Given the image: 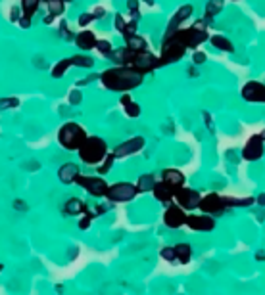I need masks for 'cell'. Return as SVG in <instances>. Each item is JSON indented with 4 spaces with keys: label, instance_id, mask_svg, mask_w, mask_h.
<instances>
[{
    "label": "cell",
    "instance_id": "4dcf8cb0",
    "mask_svg": "<svg viewBox=\"0 0 265 295\" xmlns=\"http://www.w3.org/2000/svg\"><path fill=\"white\" fill-rule=\"evenodd\" d=\"M114 161H115L114 153H108V155H106V159L98 165V174H108V172L112 171V167H114Z\"/></svg>",
    "mask_w": 265,
    "mask_h": 295
},
{
    "label": "cell",
    "instance_id": "44dd1931",
    "mask_svg": "<svg viewBox=\"0 0 265 295\" xmlns=\"http://www.w3.org/2000/svg\"><path fill=\"white\" fill-rule=\"evenodd\" d=\"M121 108H123V113H125L129 119H137L140 115V106L137 102H133V98L129 96V92L121 94V100H119Z\"/></svg>",
    "mask_w": 265,
    "mask_h": 295
},
{
    "label": "cell",
    "instance_id": "603a6c76",
    "mask_svg": "<svg viewBox=\"0 0 265 295\" xmlns=\"http://www.w3.org/2000/svg\"><path fill=\"white\" fill-rule=\"evenodd\" d=\"M69 67H73L71 58H63V60H60L58 63H54V67L50 69V75L54 79H62L63 75L69 71Z\"/></svg>",
    "mask_w": 265,
    "mask_h": 295
},
{
    "label": "cell",
    "instance_id": "8d00e7d4",
    "mask_svg": "<svg viewBox=\"0 0 265 295\" xmlns=\"http://www.w3.org/2000/svg\"><path fill=\"white\" fill-rule=\"evenodd\" d=\"M94 21V15H92V12H85L79 15V19H77V23L81 25V27H87V25H90Z\"/></svg>",
    "mask_w": 265,
    "mask_h": 295
},
{
    "label": "cell",
    "instance_id": "9c48e42d",
    "mask_svg": "<svg viewBox=\"0 0 265 295\" xmlns=\"http://www.w3.org/2000/svg\"><path fill=\"white\" fill-rule=\"evenodd\" d=\"M173 199H175V203L179 205V207H181V209L192 211V209H198L202 196H200L196 190L183 186V188L175 190V196H173Z\"/></svg>",
    "mask_w": 265,
    "mask_h": 295
},
{
    "label": "cell",
    "instance_id": "4316f807",
    "mask_svg": "<svg viewBox=\"0 0 265 295\" xmlns=\"http://www.w3.org/2000/svg\"><path fill=\"white\" fill-rule=\"evenodd\" d=\"M38 6H40V0H21V13L25 17L33 19V15L37 13Z\"/></svg>",
    "mask_w": 265,
    "mask_h": 295
},
{
    "label": "cell",
    "instance_id": "5b68a950",
    "mask_svg": "<svg viewBox=\"0 0 265 295\" xmlns=\"http://www.w3.org/2000/svg\"><path fill=\"white\" fill-rule=\"evenodd\" d=\"M139 188L137 184H131V182H115V184L108 186V192H106V197L114 203H127L131 199L139 196Z\"/></svg>",
    "mask_w": 265,
    "mask_h": 295
},
{
    "label": "cell",
    "instance_id": "d4e9b609",
    "mask_svg": "<svg viewBox=\"0 0 265 295\" xmlns=\"http://www.w3.org/2000/svg\"><path fill=\"white\" fill-rule=\"evenodd\" d=\"M208 40L212 42L214 48L221 50V52H233V50H235L233 42H231L227 37H223V35H214V37H210Z\"/></svg>",
    "mask_w": 265,
    "mask_h": 295
},
{
    "label": "cell",
    "instance_id": "ffe728a7",
    "mask_svg": "<svg viewBox=\"0 0 265 295\" xmlns=\"http://www.w3.org/2000/svg\"><path fill=\"white\" fill-rule=\"evenodd\" d=\"M85 211H88V207L81 197H69V199L63 203V213L69 215V217H79V215H83Z\"/></svg>",
    "mask_w": 265,
    "mask_h": 295
},
{
    "label": "cell",
    "instance_id": "d6986e66",
    "mask_svg": "<svg viewBox=\"0 0 265 295\" xmlns=\"http://www.w3.org/2000/svg\"><path fill=\"white\" fill-rule=\"evenodd\" d=\"M152 194H154V197H156L160 203H169V201H173L175 190H173L171 186H167L165 182H162V180H158L156 186L152 188Z\"/></svg>",
    "mask_w": 265,
    "mask_h": 295
},
{
    "label": "cell",
    "instance_id": "4fadbf2b",
    "mask_svg": "<svg viewBox=\"0 0 265 295\" xmlns=\"http://www.w3.org/2000/svg\"><path fill=\"white\" fill-rule=\"evenodd\" d=\"M187 217H189L187 211L181 209L177 203H173V205H169V207L164 211V224L167 228L177 230V228H181L183 224H187Z\"/></svg>",
    "mask_w": 265,
    "mask_h": 295
},
{
    "label": "cell",
    "instance_id": "9a60e30c",
    "mask_svg": "<svg viewBox=\"0 0 265 295\" xmlns=\"http://www.w3.org/2000/svg\"><path fill=\"white\" fill-rule=\"evenodd\" d=\"M190 15H192V6L190 4H185V6H181L179 10H177L175 13H173V17L169 19V25H167V31H165L164 38L171 37L175 31H179L181 29V25L185 23L187 19H189Z\"/></svg>",
    "mask_w": 265,
    "mask_h": 295
},
{
    "label": "cell",
    "instance_id": "30bf717a",
    "mask_svg": "<svg viewBox=\"0 0 265 295\" xmlns=\"http://www.w3.org/2000/svg\"><path fill=\"white\" fill-rule=\"evenodd\" d=\"M144 146H146V140L142 136H133V138H129L125 142L117 144L112 153L115 155V159H123V157H129V155H135V153L142 151Z\"/></svg>",
    "mask_w": 265,
    "mask_h": 295
},
{
    "label": "cell",
    "instance_id": "2e32d148",
    "mask_svg": "<svg viewBox=\"0 0 265 295\" xmlns=\"http://www.w3.org/2000/svg\"><path fill=\"white\" fill-rule=\"evenodd\" d=\"M77 176H79V165L77 163L67 161L58 169V178H60L62 184H75Z\"/></svg>",
    "mask_w": 265,
    "mask_h": 295
},
{
    "label": "cell",
    "instance_id": "b9f144b4",
    "mask_svg": "<svg viewBox=\"0 0 265 295\" xmlns=\"http://www.w3.org/2000/svg\"><path fill=\"white\" fill-rule=\"evenodd\" d=\"M54 19H56V17H54V15H50V13H46V15H44V23H46V25L52 23Z\"/></svg>",
    "mask_w": 265,
    "mask_h": 295
},
{
    "label": "cell",
    "instance_id": "7bdbcfd3",
    "mask_svg": "<svg viewBox=\"0 0 265 295\" xmlns=\"http://www.w3.org/2000/svg\"><path fill=\"white\" fill-rule=\"evenodd\" d=\"M258 203H264V205H265V196H260V197H258Z\"/></svg>",
    "mask_w": 265,
    "mask_h": 295
},
{
    "label": "cell",
    "instance_id": "ba28073f",
    "mask_svg": "<svg viewBox=\"0 0 265 295\" xmlns=\"http://www.w3.org/2000/svg\"><path fill=\"white\" fill-rule=\"evenodd\" d=\"M131 67L139 69L140 73H150L154 69L160 67V56H154L152 52L144 50V52H135L133 60H131Z\"/></svg>",
    "mask_w": 265,
    "mask_h": 295
},
{
    "label": "cell",
    "instance_id": "ac0fdd59",
    "mask_svg": "<svg viewBox=\"0 0 265 295\" xmlns=\"http://www.w3.org/2000/svg\"><path fill=\"white\" fill-rule=\"evenodd\" d=\"M96 35L92 33V31H88V29H85V31H81L79 35L75 37V44L79 50H83V52H88V50H94L96 48Z\"/></svg>",
    "mask_w": 265,
    "mask_h": 295
},
{
    "label": "cell",
    "instance_id": "74e56055",
    "mask_svg": "<svg viewBox=\"0 0 265 295\" xmlns=\"http://www.w3.org/2000/svg\"><path fill=\"white\" fill-rule=\"evenodd\" d=\"M125 25H127L125 17H123L121 13H117V15H115V31H117V33H123Z\"/></svg>",
    "mask_w": 265,
    "mask_h": 295
},
{
    "label": "cell",
    "instance_id": "cb8c5ba5",
    "mask_svg": "<svg viewBox=\"0 0 265 295\" xmlns=\"http://www.w3.org/2000/svg\"><path fill=\"white\" fill-rule=\"evenodd\" d=\"M158 178L152 174V172H146V174H140L139 180H137V188L139 192H152V188L156 186Z\"/></svg>",
    "mask_w": 265,
    "mask_h": 295
},
{
    "label": "cell",
    "instance_id": "8fae6325",
    "mask_svg": "<svg viewBox=\"0 0 265 295\" xmlns=\"http://www.w3.org/2000/svg\"><path fill=\"white\" fill-rule=\"evenodd\" d=\"M264 138L260 135H254L248 138V142L242 148V157L246 161H258L264 157L265 148H264Z\"/></svg>",
    "mask_w": 265,
    "mask_h": 295
},
{
    "label": "cell",
    "instance_id": "f1b7e54d",
    "mask_svg": "<svg viewBox=\"0 0 265 295\" xmlns=\"http://www.w3.org/2000/svg\"><path fill=\"white\" fill-rule=\"evenodd\" d=\"M46 10H48L50 15L58 17V15H62L63 10H65V2H63V0H48V2H46Z\"/></svg>",
    "mask_w": 265,
    "mask_h": 295
},
{
    "label": "cell",
    "instance_id": "836d02e7",
    "mask_svg": "<svg viewBox=\"0 0 265 295\" xmlns=\"http://www.w3.org/2000/svg\"><path fill=\"white\" fill-rule=\"evenodd\" d=\"M19 106V100L17 98H0V111L2 110H13Z\"/></svg>",
    "mask_w": 265,
    "mask_h": 295
},
{
    "label": "cell",
    "instance_id": "e575fe53",
    "mask_svg": "<svg viewBox=\"0 0 265 295\" xmlns=\"http://www.w3.org/2000/svg\"><path fill=\"white\" fill-rule=\"evenodd\" d=\"M121 35H123V38H129V37H133V35H137V21H135V19L127 21L125 29H123Z\"/></svg>",
    "mask_w": 265,
    "mask_h": 295
},
{
    "label": "cell",
    "instance_id": "6da1fadb",
    "mask_svg": "<svg viewBox=\"0 0 265 295\" xmlns=\"http://www.w3.org/2000/svg\"><path fill=\"white\" fill-rule=\"evenodd\" d=\"M142 81H144V73H140L139 69L131 65H115L100 75V83L104 88L114 92H123V94L140 86Z\"/></svg>",
    "mask_w": 265,
    "mask_h": 295
},
{
    "label": "cell",
    "instance_id": "e0dca14e",
    "mask_svg": "<svg viewBox=\"0 0 265 295\" xmlns=\"http://www.w3.org/2000/svg\"><path fill=\"white\" fill-rule=\"evenodd\" d=\"M185 174L179 171V169H165L162 172V182H165L167 186H171L173 190H179L185 186Z\"/></svg>",
    "mask_w": 265,
    "mask_h": 295
},
{
    "label": "cell",
    "instance_id": "484cf974",
    "mask_svg": "<svg viewBox=\"0 0 265 295\" xmlns=\"http://www.w3.org/2000/svg\"><path fill=\"white\" fill-rule=\"evenodd\" d=\"M125 46L131 52H144V50H148V42L139 35H133V37L125 38Z\"/></svg>",
    "mask_w": 265,
    "mask_h": 295
},
{
    "label": "cell",
    "instance_id": "f35d334b",
    "mask_svg": "<svg viewBox=\"0 0 265 295\" xmlns=\"http://www.w3.org/2000/svg\"><path fill=\"white\" fill-rule=\"evenodd\" d=\"M17 25H19L21 29H29V25H31V17H25V15L21 13V17H19V21H17Z\"/></svg>",
    "mask_w": 265,
    "mask_h": 295
},
{
    "label": "cell",
    "instance_id": "5bb4252c",
    "mask_svg": "<svg viewBox=\"0 0 265 295\" xmlns=\"http://www.w3.org/2000/svg\"><path fill=\"white\" fill-rule=\"evenodd\" d=\"M187 226L194 232H212L215 228V219L212 215H189Z\"/></svg>",
    "mask_w": 265,
    "mask_h": 295
},
{
    "label": "cell",
    "instance_id": "d6a6232c",
    "mask_svg": "<svg viewBox=\"0 0 265 295\" xmlns=\"http://www.w3.org/2000/svg\"><path fill=\"white\" fill-rule=\"evenodd\" d=\"M160 257L167 261V263H177L175 259V247H164L162 251H160Z\"/></svg>",
    "mask_w": 265,
    "mask_h": 295
},
{
    "label": "cell",
    "instance_id": "52a82bcc",
    "mask_svg": "<svg viewBox=\"0 0 265 295\" xmlns=\"http://www.w3.org/2000/svg\"><path fill=\"white\" fill-rule=\"evenodd\" d=\"M198 209L202 211L204 215H212V217H219V215H223L225 209H227V203H225V196H221V194H206L202 196L200 199V205H198Z\"/></svg>",
    "mask_w": 265,
    "mask_h": 295
},
{
    "label": "cell",
    "instance_id": "ab89813d",
    "mask_svg": "<svg viewBox=\"0 0 265 295\" xmlns=\"http://www.w3.org/2000/svg\"><path fill=\"white\" fill-rule=\"evenodd\" d=\"M192 62H194V63H204V62H206V54H204V52H194V56H192Z\"/></svg>",
    "mask_w": 265,
    "mask_h": 295
},
{
    "label": "cell",
    "instance_id": "1f68e13d",
    "mask_svg": "<svg viewBox=\"0 0 265 295\" xmlns=\"http://www.w3.org/2000/svg\"><path fill=\"white\" fill-rule=\"evenodd\" d=\"M92 219H94V213H90V211H85L83 215H79V228L81 230H88Z\"/></svg>",
    "mask_w": 265,
    "mask_h": 295
},
{
    "label": "cell",
    "instance_id": "d590c367",
    "mask_svg": "<svg viewBox=\"0 0 265 295\" xmlns=\"http://www.w3.org/2000/svg\"><path fill=\"white\" fill-rule=\"evenodd\" d=\"M67 100H69V104H71V106H79V104L83 102V94H81V90H79V88H73V90L69 92Z\"/></svg>",
    "mask_w": 265,
    "mask_h": 295
},
{
    "label": "cell",
    "instance_id": "7402d4cb",
    "mask_svg": "<svg viewBox=\"0 0 265 295\" xmlns=\"http://www.w3.org/2000/svg\"><path fill=\"white\" fill-rule=\"evenodd\" d=\"M175 247V259L177 263H181V265H189L190 259H192V247L189 244H177Z\"/></svg>",
    "mask_w": 265,
    "mask_h": 295
},
{
    "label": "cell",
    "instance_id": "ee69618b",
    "mask_svg": "<svg viewBox=\"0 0 265 295\" xmlns=\"http://www.w3.org/2000/svg\"><path fill=\"white\" fill-rule=\"evenodd\" d=\"M260 136H262V138H264V140H265V129H264V131H262V135H260Z\"/></svg>",
    "mask_w": 265,
    "mask_h": 295
},
{
    "label": "cell",
    "instance_id": "f546056e",
    "mask_svg": "<svg viewBox=\"0 0 265 295\" xmlns=\"http://www.w3.org/2000/svg\"><path fill=\"white\" fill-rule=\"evenodd\" d=\"M96 50L100 52L104 58H110V54L114 52V46H112V42H110V40H106V38H98V40H96Z\"/></svg>",
    "mask_w": 265,
    "mask_h": 295
},
{
    "label": "cell",
    "instance_id": "83f0119b",
    "mask_svg": "<svg viewBox=\"0 0 265 295\" xmlns=\"http://www.w3.org/2000/svg\"><path fill=\"white\" fill-rule=\"evenodd\" d=\"M71 63L75 67H83V69H90L94 65V58L90 56H85V54H77V56H71Z\"/></svg>",
    "mask_w": 265,
    "mask_h": 295
},
{
    "label": "cell",
    "instance_id": "f6af8a7d",
    "mask_svg": "<svg viewBox=\"0 0 265 295\" xmlns=\"http://www.w3.org/2000/svg\"><path fill=\"white\" fill-rule=\"evenodd\" d=\"M63 2H71V0H63Z\"/></svg>",
    "mask_w": 265,
    "mask_h": 295
},
{
    "label": "cell",
    "instance_id": "3957f363",
    "mask_svg": "<svg viewBox=\"0 0 265 295\" xmlns=\"http://www.w3.org/2000/svg\"><path fill=\"white\" fill-rule=\"evenodd\" d=\"M88 138L85 127H81L79 123H63L58 131V144L67 149V151H79V148L83 146V142Z\"/></svg>",
    "mask_w": 265,
    "mask_h": 295
},
{
    "label": "cell",
    "instance_id": "bcb514c9",
    "mask_svg": "<svg viewBox=\"0 0 265 295\" xmlns=\"http://www.w3.org/2000/svg\"><path fill=\"white\" fill-rule=\"evenodd\" d=\"M0 271H2V265H0Z\"/></svg>",
    "mask_w": 265,
    "mask_h": 295
},
{
    "label": "cell",
    "instance_id": "7c38bea8",
    "mask_svg": "<svg viewBox=\"0 0 265 295\" xmlns=\"http://www.w3.org/2000/svg\"><path fill=\"white\" fill-rule=\"evenodd\" d=\"M242 98L250 104H265V85L260 81H250L240 90Z\"/></svg>",
    "mask_w": 265,
    "mask_h": 295
},
{
    "label": "cell",
    "instance_id": "60d3db41",
    "mask_svg": "<svg viewBox=\"0 0 265 295\" xmlns=\"http://www.w3.org/2000/svg\"><path fill=\"white\" fill-rule=\"evenodd\" d=\"M92 15H94V19H100V17H104V15H106V10L98 6V8H94V10H92Z\"/></svg>",
    "mask_w": 265,
    "mask_h": 295
},
{
    "label": "cell",
    "instance_id": "277c9868",
    "mask_svg": "<svg viewBox=\"0 0 265 295\" xmlns=\"http://www.w3.org/2000/svg\"><path fill=\"white\" fill-rule=\"evenodd\" d=\"M187 44L183 42V38L179 35V31H175L171 37L164 38V44H162V54H160V67L162 65H169V63L179 62L185 52H187Z\"/></svg>",
    "mask_w": 265,
    "mask_h": 295
},
{
    "label": "cell",
    "instance_id": "8992f818",
    "mask_svg": "<svg viewBox=\"0 0 265 295\" xmlns=\"http://www.w3.org/2000/svg\"><path fill=\"white\" fill-rule=\"evenodd\" d=\"M75 184L81 186L92 197H106L108 186H110L102 176H90V174H81V172L75 178Z\"/></svg>",
    "mask_w": 265,
    "mask_h": 295
},
{
    "label": "cell",
    "instance_id": "7a4b0ae2",
    "mask_svg": "<svg viewBox=\"0 0 265 295\" xmlns=\"http://www.w3.org/2000/svg\"><path fill=\"white\" fill-rule=\"evenodd\" d=\"M79 159L85 165H90V167H98L102 161L106 159V155L110 153L108 151V144L106 140L100 138V136H88L87 140L83 142V146L79 148Z\"/></svg>",
    "mask_w": 265,
    "mask_h": 295
}]
</instances>
